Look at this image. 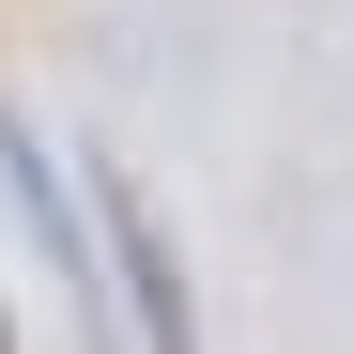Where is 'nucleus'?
<instances>
[{
    "instance_id": "1",
    "label": "nucleus",
    "mask_w": 354,
    "mask_h": 354,
    "mask_svg": "<svg viewBox=\"0 0 354 354\" xmlns=\"http://www.w3.org/2000/svg\"><path fill=\"white\" fill-rule=\"evenodd\" d=\"M93 216H108V262H124V308H139V354H201V308H185V262H169V231L139 216V185L93 154Z\"/></svg>"
},
{
    "instance_id": "2",
    "label": "nucleus",
    "mask_w": 354,
    "mask_h": 354,
    "mask_svg": "<svg viewBox=\"0 0 354 354\" xmlns=\"http://www.w3.org/2000/svg\"><path fill=\"white\" fill-rule=\"evenodd\" d=\"M0 185H16V216H31V247H46V277L77 292V324L108 339V292H93V231H77V201H62V169L31 154V124H0Z\"/></svg>"
}]
</instances>
